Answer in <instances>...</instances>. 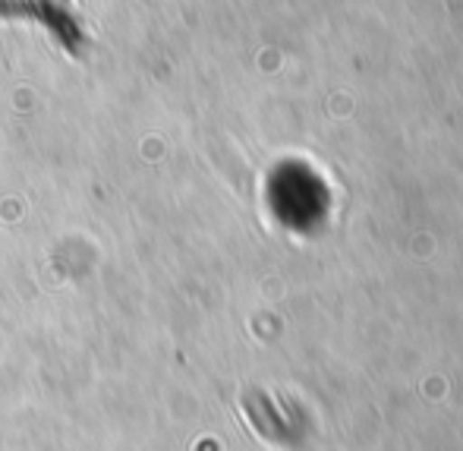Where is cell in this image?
Listing matches in <instances>:
<instances>
[{"label":"cell","mask_w":463,"mask_h":451,"mask_svg":"<svg viewBox=\"0 0 463 451\" xmlns=\"http://www.w3.org/2000/svg\"><path fill=\"white\" fill-rule=\"evenodd\" d=\"M61 4H70V0H61Z\"/></svg>","instance_id":"2"},{"label":"cell","mask_w":463,"mask_h":451,"mask_svg":"<svg viewBox=\"0 0 463 451\" xmlns=\"http://www.w3.org/2000/svg\"><path fill=\"white\" fill-rule=\"evenodd\" d=\"M0 19H29L48 29L70 57H86L89 35L80 16L61 0H0Z\"/></svg>","instance_id":"1"}]
</instances>
